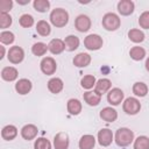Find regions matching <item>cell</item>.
<instances>
[{"label": "cell", "instance_id": "30bf717a", "mask_svg": "<svg viewBox=\"0 0 149 149\" xmlns=\"http://www.w3.org/2000/svg\"><path fill=\"white\" fill-rule=\"evenodd\" d=\"M113 141V133L108 128H102L98 132V142L102 147H108Z\"/></svg>", "mask_w": 149, "mask_h": 149}, {"label": "cell", "instance_id": "44dd1931", "mask_svg": "<svg viewBox=\"0 0 149 149\" xmlns=\"http://www.w3.org/2000/svg\"><path fill=\"white\" fill-rule=\"evenodd\" d=\"M16 135H17V128L15 126H13V125H7L1 130V136L6 141L14 140L16 137Z\"/></svg>", "mask_w": 149, "mask_h": 149}, {"label": "cell", "instance_id": "5bb4252c", "mask_svg": "<svg viewBox=\"0 0 149 149\" xmlns=\"http://www.w3.org/2000/svg\"><path fill=\"white\" fill-rule=\"evenodd\" d=\"M48 49L52 55H59L61 52H63L65 50V43H64V41H62L59 38H54L49 42Z\"/></svg>", "mask_w": 149, "mask_h": 149}, {"label": "cell", "instance_id": "6da1fadb", "mask_svg": "<svg viewBox=\"0 0 149 149\" xmlns=\"http://www.w3.org/2000/svg\"><path fill=\"white\" fill-rule=\"evenodd\" d=\"M114 140L119 147H127L134 141V133H133V130H130L129 128H126V127L119 128L115 133Z\"/></svg>", "mask_w": 149, "mask_h": 149}, {"label": "cell", "instance_id": "603a6c76", "mask_svg": "<svg viewBox=\"0 0 149 149\" xmlns=\"http://www.w3.org/2000/svg\"><path fill=\"white\" fill-rule=\"evenodd\" d=\"M63 86H64V84H63V80L61 79V78H51L49 81H48V90L51 92V93H54V94H57V93H59L62 90H63Z\"/></svg>", "mask_w": 149, "mask_h": 149}, {"label": "cell", "instance_id": "ffe728a7", "mask_svg": "<svg viewBox=\"0 0 149 149\" xmlns=\"http://www.w3.org/2000/svg\"><path fill=\"white\" fill-rule=\"evenodd\" d=\"M91 63V56L86 52H80L73 58V64L77 68H85Z\"/></svg>", "mask_w": 149, "mask_h": 149}, {"label": "cell", "instance_id": "e575fe53", "mask_svg": "<svg viewBox=\"0 0 149 149\" xmlns=\"http://www.w3.org/2000/svg\"><path fill=\"white\" fill-rule=\"evenodd\" d=\"M14 40H15V36H14V34L12 31H7V30L1 31V34H0V42L2 44H12L14 42Z\"/></svg>", "mask_w": 149, "mask_h": 149}, {"label": "cell", "instance_id": "5b68a950", "mask_svg": "<svg viewBox=\"0 0 149 149\" xmlns=\"http://www.w3.org/2000/svg\"><path fill=\"white\" fill-rule=\"evenodd\" d=\"M122 108H123V111H125L127 114H129V115H135V114H137V113L140 112V109H141V102H140L136 98L129 97V98H127V99L123 101Z\"/></svg>", "mask_w": 149, "mask_h": 149}, {"label": "cell", "instance_id": "f35d334b", "mask_svg": "<svg viewBox=\"0 0 149 149\" xmlns=\"http://www.w3.org/2000/svg\"><path fill=\"white\" fill-rule=\"evenodd\" d=\"M13 7V1L12 0H1L0 1V10L1 13H7Z\"/></svg>", "mask_w": 149, "mask_h": 149}, {"label": "cell", "instance_id": "836d02e7", "mask_svg": "<svg viewBox=\"0 0 149 149\" xmlns=\"http://www.w3.org/2000/svg\"><path fill=\"white\" fill-rule=\"evenodd\" d=\"M19 23L23 28H30L34 24V17L30 14H23L19 19Z\"/></svg>", "mask_w": 149, "mask_h": 149}, {"label": "cell", "instance_id": "ba28073f", "mask_svg": "<svg viewBox=\"0 0 149 149\" xmlns=\"http://www.w3.org/2000/svg\"><path fill=\"white\" fill-rule=\"evenodd\" d=\"M123 100V91L119 87L111 88L107 93V101L112 106H118L122 102Z\"/></svg>", "mask_w": 149, "mask_h": 149}, {"label": "cell", "instance_id": "2e32d148", "mask_svg": "<svg viewBox=\"0 0 149 149\" xmlns=\"http://www.w3.org/2000/svg\"><path fill=\"white\" fill-rule=\"evenodd\" d=\"M111 87H112V83H111V80L107 79V78H101V79H99V80L95 83L94 91H95L98 94L102 95L104 93L108 92V91L111 90Z\"/></svg>", "mask_w": 149, "mask_h": 149}, {"label": "cell", "instance_id": "277c9868", "mask_svg": "<svg viewBox=\"0 0 149 149\" xmlns=\"http://www.w3.org/2000/svg\"><path fill=\"white\" fill-rule=\"evenodd\" d=\"M104 44L102 37L98 34H90L84 40V45L87 50H99Z\"/></svg>", "mask_w": 149, "mask_h": 149}, {"label": "cell", "instance_id": "74e56055", "mask_svg": "<svg viewBox=\"0 0 149 149\" xmlns=\"http://www.w3.org/2000/svg\"><path fill=\"white\" fill-rule=\"evenodd\" d=\"M139 24L143 29H149V10H146L140 15Z\"/></svg>", "mask_w": 149, "mask_h": 149}, {"label": "cell", "instance_id": "ab89813d", "mask_svg": "<svg viewBox=\"0 0 149 149\" xmlns=\"http://www.w3.org/2000/svg\"><path fill=\"white\" fill-rule=\"evenodd\" d=\"M0 51H1V54H0V59H2L3 56H5V47H3V45L0 47Z\"/></svg>", "mask_w": 149, "mask_h": 149}, {"label": "cell", "instance_id": "1f68e13d", "mask_svg": "<svg viewBox=\"0 0 149 149\" xmlns=\"http://www.w3.org/2000/svg\"><path fill=\"white\" fill-rule=\"evenodd\" d=\"M47 50H49L48 45L45 43H43V42H37L31 47V52L35 56H43L47 52Z\"/></svg>", "mask_w": 149, "mask_h": 149}, {"label": "cell", "instance_id": "7402d4cb", "mask_svg": "<svg viewBox=\"0 0 149 149\" xmlns=\"http://www.w3.org/2000/svg\"><path fill=\"white\" fill-rule=\"evenodd\" d=\"M94 144H95V137L90 134L83 135L78 143L79 149H93Z\"/></svg>", "mask_w": 149, "mask_h": 149}, {"label": "cell", "instance_id": "ac0fdd59", "mask_svg": "<svg viewBox=\"0 0 149 149\" xmlns=\"http://www.w3.org/2000/svg\"><path fill=\"white\" fill-rule=\"evenodd\" d=\"M19 76V72L13 66H6L1 70V78L6 81H14Z\"/></svg>", "mask_w": 149, "mask_h": 149}, {"label": "cell", "instance_id": "b9f144b4", "mask_svg": "<svg viewBox=\"0 0 149 149\" xmlns=\"http://www.w3.org/2000/svg\"><path fill=\"white\" fill-rule=\"evenodd\" d=\"M146 69H147V71H149V57L146 61Z\"/></svg>", "mask_w": 149, "mask_h": 149}, {"label": "cell", "instance_id": "7a4b0ae2", "mask_svg": "<svg viewBox=\"0 0 149 149\" xmlns=\"http://www.w3.org/2000/svg\"><path fill=\"white\" fill-rule=\"evenodd\" d=\"M49 19L55 27L62 28L69 22V13L63 8H55L51 10Z\"/></svg>", "mask_w": 149, "mask_h": 149}, {"label": "cell", "instance_id": "8fae6325", "mask_svg": "<svg viewBox=\"0 0 149 149\" xmlns=\"http://www.w3.org/2000/svg\"><path fill=\"white\" fill-rule=\"evenodd\" d=\"M55 149H68L69 148V135L66 133H57L54 137Z\"/></svg>", "mask_w": 149, "mask_h": 149}, {"label": "cell", "instance_id": "3957f363", "mask_svg": "<svg viewBox=\"0 0 149 149\" xmlns=\"http://www.w3.org/2000/svg\"><path fill=\"white\" fill-rule=\"evenodd\" d=\"M102 27L108 31H114L120 28L121 20L115 13H106L102 17Z\"/></svg>", "mask_w": 149, "mask_h": 149}, {"label": "cell", "instance_id": "f546056e", "mask_svg": "<svg viewBox=\"0 0 149 149\" xmlns=\"http://www.w3.org/2000/svg\"><path fill=\"white\" fill-rule=\"evenodd\" d=\"M95 78H94V76H92V74H86V76H84L83 78H81V80H80V85H81V87L83 88H85V90H90V88H92L93 86H95Z\"/></svg>", "mask_w": 149, "mask_h": 149}, {"label": "cell", "instance_id": "cb8c5ba5", "mask_svg": "<svg viewBox=\"0 0 149 149\" xmlns=\"http://www.w3.org/2000/svg\"><path fill=\"white\" fill-rule=\"evenodd\" d=\"M66 107H68V112L71 115H78L81 112V102L78 99H73V98L69 99Z\"/></svg>", "mask_w": 149, "mask_h": 149}, {"label": "cell", "instance_id": "8d00e7d4", "mask_svg": "<svg viewBox=\"0 0 149 149\" xmlns=\"http://www.w3.org/2000/svg\"><path fill=\"white\" fill-rule=\"evenodd\" d=\"M12 24V16L8 13H0V28L6 29Z\"/></svg>", "mask_w": 149, "mask_h": 149}, {"label": "cell", "instance_id": "484cf974", "mask_svg": "<svg viewBox=\"0 0 149 149\" xmlns=\"http://www.w3.org/2000/svg\"><path fill=\"white\" fill-rule=\"evenodd\" d=\"M128 37L132 42L134 43H141L144 41V33L140 29H136V28H133L128 31Z\"/></svg>", "mask_w": 149, "mask_h": 149}, {"label": "cell", "instance_id": "4dcf8cb0", "mask_svg": "<svg viewBox=\"0 0 149 149\" xmlns=\"http://www.w3.org/2000/svg\"><path fill=\"white\" fill-rule=\"evenodd\" d=\"M134 149H149V137L142 135L134 140Z\"/></svg>", "mask_w": 149, "mask_h": 149}, {"label": "cell", "instance_id": "e0dca14e", "mask_svg": "<svg viewBox=\"0 0 149 149\" xmlns=\"http://www.w3.org/2000/svg\"><path fill=\"white\" fill-rule=\"evenodd\" d=\"M100 118L107 122H114L118 119V112L112 107H105L100 111Z\"/></svg>", "mask_w": 149, "mask_h": 149}, {"label": "cell", "instance_id": "d590c367", "mask_svg": "<svg viewBox=\"0 0 149 149\" xmlns=\"http://www.w3.org/2000/svg\"><path fill=\"white\" fill-rule=\"evenodd\" d=\"M35 149H51V143L45 137H38L34 143Z\"/></svg>", "mask_w": 149, "mask_h": 149}, {"label": "cell", "instance_id": "7c38bea8", "mask_svg": "<svg viewBox=\"0 0 149 149\" xmlns=\"http://www.w3.org/2000/svg\"><path fill=\"white\" fill-rule=\"evenodd\" d=\"M134 8H135V5L132 0H121L118 2V12L121 14V15H130L133 12H134Z\"/></svg>", "mask_w": 149, "mask_h": 149}, {"label": "cell", "instance_id": "8992f818", "mask_svg": "<svg viewBox=\"0 0 149 149\" xmlns=\"http://www.w3.org/2000/svg\"><path fill=\"white\" fill-rule=\"evenodd\" d=\"M7 58L10 63L13 64H19L23 61L24 58V51L21 47L19 45H14L12 48H9L8 50V55H7Z\"/></svg>", "mask_w": 149, "mask_h": 149}, {"label": "cell", "instance_id": "60d3db41", "mask_svg": "<svg viewBox=\"0 0 149 149\" xmlns=\"http://www.w3.org/2000/svg\"><path fill=\"white\" fill-rule=\"evenodd\" d=\"M17 2L20 5H26V3H29V0H17Z\"/></svg>", "mask_w": 149, "mask_h": 149}, {"label": "cell", "instance_id": "9c48e42d", "mask_svg": "<svg viewBox=\"0 0 149 149\" xmlns=\"http://www.w3.org/2000/svg\"><path fill=\"white\" fill-rule=\"evenodd\" d=\"M74 27L80 33H85L91 28V19L87 15L80 14L76 17L74 20Z\"/></svg>", "mask_w": 149, "mask_h": 149}, {"label": "cell", "instance_id": "f1b7e54d", "mask_svg": "<svg viewBox=\"0 0 149 149\" xmlns=\"http://www.w3.org/2000/svg\"><path fill=\"white\" fill-rule=\"evenodd\" d=\"M129 56L134 61H141L146 56V50L142 47H133L129 50Z\"/></svg>", "mask_w": 149, "mask_h": 149}, {"label": "cell", "instance_id": "9a60e30c", "mask_svg": "<svg viewBox=\"0 0 149 149\" xmlns=\"http://www.w3.org/2000/svg\"><path fill=\"white\" fill-rule=\"evenodd\" d=\"M37 133H38L37 127L35 125H30V123L23 126L22 129H21V136L24 140H27V141H30V140L35 139L36 135H37Z\"/></svg>", "mask_w": 149, "mask_h": 149}, {"label": "cell", "instance_id": "4fadbf2b", "mask_svg": "<svg viewBox=\"0 0 149 149\" xmlns=\"http://www.w3.org/2000/svg\"><path fill=\"white\" fill-rule=\"evenodd\" d=\"M31 81L27 78H22V79H19L15 84V90L19 94L21 95H24V94H28L30 91H31Z\"/></svg>", "mask_w": 149, "mask_h": 149}, {"label": "cell", "instance_id": "d6986e66", "mask_svg": "<svg viewBox=\"0 0 149 149\" xmlns=\"http://www.w3.org/2000/svg\"><path fill=\"white\" fill-rule=\"evenodd\" d=\"M84 100L90 106H97L101 101V95L98 94L95 91H87L84 93Z\"/></svg>", "mask_w": 149, "mask_h": 149}, {"label": "cell", "instance_id": "83f0119b", "mask_svg": "<svg viewBox=\"0 0 149 149\" xmlns=\"http://www.w3.org/2000/svg\"><path fill=\"white\" fill-rule=\"evenodd\" d=\"M133 93L137 97H146L148 93V86L147 84L142 81H137L133 85Z\"/></svg>", "mask_w": 149, "mask_h": 149}, {"label": "cell", "instance_id": "d4e9b609", "mask_svg": "<svg viewBox=\"0 0 149 149\" xmlns=\"http://www.w3.org/2000/svg\"><path fill=\"white\" fill-rule=\"evenodd\" d=\"M64 43H65V49L68 51H73L79 47L80 42H79V38L76 35H69V36L65 37Z\"/></svg>", "mask_w": 149, "mask_h": 149}, {"label": "cell", "instance_id": "52a82bcc", "mask_svg": "<svg viewBox=\"0 0 149 149\" xmlns=\"http://www.w3.org/2000/svg\"><path fill=\"white\" fill-rule=\"evenodd\" d=\"M41 71L47 74V76H51L56 72L57 70V64H56V61L52 58V57H44L42 61H41Z\"/></svg>", "mask_w": 149, "mask_h": 149}, {"label": "cell", "instance_id": "4316f807", "mask_svg": "<svg viewBox=\"0 0 149 149\" xmlns=\"http://www.w3.org/2000/svg\"><path fill=\"white\" fill-rule=\"evenodd\" d=\"M36 31L37 34H40L41 36H48L50 33H51V28H50V24L44 21V20H41L37 22L36 24Z\"/></svg>", "mask_w": 149, "mask_h": 149}, {"label": "cell", "instance_id": "d6a6232c", "mask_svg": "<svg viewBox=\"0 0 149 149\" xmlns=\"http://www.w3.org/2000/svg\"><path fill=\"white\" fill-rule=\"evenodd\" d=\"M33 5H34V8L40 13L47 12L50 7V2L48 0H35L33 2Z\"/></svg>", "mask_w": 149, "mask_h": 149}]
</instances>
